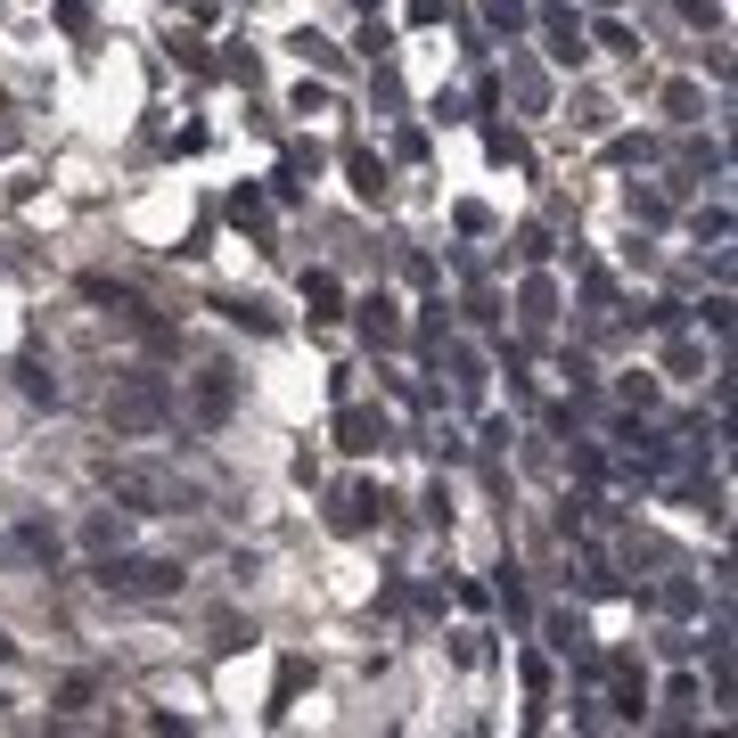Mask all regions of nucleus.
<instances>
[{"mask_svg": "<svg viewBox=\"0 0 738 738\" xmlns=\"http://www.w3.org/2000/svg\"><path fill=\"white\" fill-rule=\"evenodd\" d=\"M17 378H25V394H34V403H58V378H50V369L34 361V353L17 361Z\"/></svg>", "mask_w": 738, "mask_h": 738, "instance_id": "obj_10", "label": "nucleus"}, {"mask_svg": "<svg viewBox=\"0 0 738 738\" xmlns=\"http://www.w3.org/2000/svg\"><path fill=\"white\" fill-rule=\"evenodd\" d=\"M0 664H9V632H0Z\"/></svg>", "mask_w": 738, "mask_h": 738, "instance_id": "obj_13", "label": "nucleus"}, {"mask_svg": "<svg viewBox=\"0 0 738 738\" xmlns=\"http://www.w3.org/2000/svg\"><path fill=\"white\" fill-rule=\"evenodd\" d=\"M99 484H107L124 509H173V500H181V484H173L165 468H148V460H107Z\"/></svg>", "mask_w": 738, "mask_h": 738, "instance_id": "obj_3", "label": "nucleus"}, {"mask_svg": "<svg viewBox=\"0 0 738 738\" xmlns=\"http://www.w3.org/2000/svg\"><path fill=\"white\" fill-rule=\"evenodd\" d=\"M17 550L25 558H58V534H50V525H17Z\"/></svg>", "mask_w": 738, "mask_h": 738, "instance_id": "obj_11", "label": "nucleus"}, {"mask_svg": "<svg viewBox=\"0 0 738 738\" xmlns=\"http://www.w3.org/2000/svg\"><path fill=\"white\" fill-rule=\"evenodd\" d=\"M230 320H239V329H279L271 304H230Z\"/></svg>", "mask_w": 738, "mask_h": 738, "instance_id": "obj_12", "label": "nucleus"}, {"mask_svg": "<svg viewBox=\"0 0 738 738\" xmlns=\"http://www.w3.org/2000/svg\"><path fill=\"white\" fill-rule=\"evenodd\" d=\"M361 336H369V345H394V304H386V295L361 304Z\"/></svg>", "mask_w": 738, "mask_h": 738, "instance_id": "obj_8", "label": "nucleus"}, {"mask_svg": "<svg viewBox=\"0 0 738 738\" xmlns=\"http://www.w3.org/2000/svg\"><path fill=\"white\" fill-rule=\"evenodd\" d=\"M189 410H198V419L205 427H221V419H230V410H239V378H230V369H205V378H198V386H189Z\"/></svg>", "mask_w": 738, "mask_h": 738, "instance_id": "obj_4", "label": "nucleus"}, {"mask_svg": "<svg viewBox=\"0 0 738 738\" xmlns=\"http://www.w3.org/2000/svg\"><path fill=\"white\" fill-rule=\"evenodd\" d=\"M173 378L165 369H115V386H107V427L115 435H165L173 427Z\"/></svg>", "mask_w": 738, "mask_h": 738, "instance_id": "obj_1", "label": "nucleus"}, {"mask_svg": "<svg viewBox=\"0 0 738 738\" xmlns=\"http://www.w3.org/2000/svg\"><path fill=\"white\" fill-rule=\"evenodd\" d=\"M99 590H107V599H173V590H181V567H173V558H124V550H107V558H99Z\"/></svg>", "mask_w": 738, "mask_h": 738, "instance_id": "obj_2", "label": "nucleus"}, {"mask_svg": "<svg viewBox=\"0 0 738 738\" xmlns=\"http://www.w3.org/2000/svg\"><path fill=\"white\" fill-rule=\"evenodd\" d=\"M345 173H353V189H361V198H386V165H378L369 148H353V156H345Z\"/></svg>", "mask_w": 738, "mask_h": 738, "instance_id": "obj_6", "label": "nucleus"}, {"mask_svg": "<svg viewBox=\"0 0 738 738\" xmlns=\"http://www.w3.org/2000/svg\"><path fill=\"white\" fill-rule=\"evenodd\" d=\"M304 295H313V320H336V304H345L329 271H313V279H304Z\"/></svg>", "mask_w": 738, "mask_h": 738, "instance_id": "obj_9", "label": "nucleus"}, {"mask_svg": "<svg viewBox=\"0 0 738 738\" xmlns=\"http://www.w3.org/2000/svg\"><path fill=\"white\" fill-rule=\"evenodd\" d=\"M124 517H131V509H115V517H107V509H99V517H91V525H82V542H91V550H99V558H107V550H124Z\"/></svg>", "mask_w": 738, "mask_h": 738, "instance_id": "obj_7", "label": "nucleus"}, {"mask_svg": "<svg viewBox=\"0 0 738 738\" xmlns=\"http://www.w3.org/2000/svg\"><path fill=\"white\" fill-rule=\"evenodd\" d=\"M336 435H345V451H378V443H386V419H378V410H345Z\"/></svg>", "mask_w": 738, "mask_h": 738, "instance_id": "obj_5", "label": "nucleus"}]
</instances>
